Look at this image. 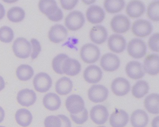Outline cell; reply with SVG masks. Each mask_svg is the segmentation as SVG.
Here are the masks:
<instances>
[{"label": "cell", "mask_w": 159, "mask_h": 127, "mask_svg": "<svg viewBox=\"0 0 159 127\" xmlns=\"http://www.w3.org/2000/svg\"><path fill=\"white\" fill-rule=\"evenodd\" d=\"M39 7L41 12L46 15L52 21L57 22L63 18V12L58 7L56 1H40Z\"/></svg>", "instance_id": "obj_1"}, {"label": "cell", "mask_w": 159, "mask_h": 127, "mask_svg": "<svg viewBox=\"0 0 159 127\" xmlns=\"http://www.w3.org/2000/svg\"><path fill=\"white\" fill-rule=\"evenodd\" d=\"M80 55L82 60L85 63L93 64L99 59L100 49L93 44H86L82 47Z\"/></svg>", "instance_id": "obj_2"}, {"label": "cell", "mask_w": 159, "mask_h": 127, "mask_svg": "<svg viewBox=\"0 0 159 127\" xmlns=\"http://www.w3.org/2000/svg\"><path fill=\"white\" fill-rule=\"evenodd\" d=\"M147 45L140 38L132 39L127 45V52L132 58L139 59L143 58L147 53Z\"/></svg>", "instance_id": "obj_3"}, {"label": "cell", "mask_w": 159, "mask_h": 127, "mask_svg": "<svg viewBox=\"0 0 159 127\" xmlns=\"http://www.w3.org/2000/svg\"><path fill=\"white\" fill-rule=\"evenodd\" d=\"M85 22V18L83 14L79 10L70 12L65 19L66 27L71 31L80 30L83 26Z\"/></svg>", "instance_id": "obj_4"}, {"label": "cell", "mask_w": 159, "mask_h": 127, "mask_svg": "<svg viewBox=\"0 0 159 127\" xmlns=\"http://www.w3.org/2000/svg\"><path fill=\"white\" fill-rule=\"evenodd\" d=\"M14 53L16 57L20 59H27L29 57L31 51L30 42L24 37L16 39L12 46Z\"/></svg>", "instance_id": "obj_5"}, {"label": "cell", "mask_w": 159, "mask_h": 127, "mask_svg": "<svg viewBox=\"0 0 159 127\" xmlns=\"http://www.w3.org/2000/svg\"><path fill=\"white\" fill-rule=\"evenodd\" d=\"M152 30V24L146 20H137L134 21L132 25V32L138 37H146L151 34Z\"/></svg>", "instance_id": "obj_6"}, {"label": "cell", "mask_w": 159, "mask_h": 127, "mask_svg": "<svg viewBox=\"0 0 159 127\" xmlns=\"http://www.w3.org/2000/svg\"><path fill=\"white\" fill-rule=\"evenodd\" d=\"M52 85L51 77L45 73L37 74L33 79V85L37 91L41 93L46 92L50 89Z\"/></svg>", "instance_id": "obj_7"}, {"label": "cell", "mask_w": 159, "mask_h": 127, "mask_svg": "<svg viewBox=\"0 0 159 127\" xmlns=\"http://www.w3.org/2000/svg\"><path fill=\"white\" fill-rule=\"evenodd\" d=\"M108 94V89L101 85H93L89 88L88 92L89 100L94 103L104 101L107 100Z\"/></svg>", "instance_id": "obj_8"}, {"label": "cell", "mask_w": 159, "mask_h": 127, "mask_svg": "<svg viewBox=\"0 0 159 127\" xmlns=\"http://www.w3.org/2000/svg\"><path fill=\"white\" fill-rule=\"evenodd\" d=\"M111 29L114 32L122 34L129 31L130 27V20L124 15H117L114 16L110 23Z\"/></svg>", "instance_id": "obj_9"}, {"label": "cell", "mask_w": 159, "mask_h": 127, "mask_svg": "<svg viewBox=\"0 0 159 127\" xmlns=\"http://www.w3.org/2000/svg\"><path fill=\"white\" fill-rule=\"evenodd\" d=\"M66 106L70 114L73 115L80 113L85 108L83 99L77 94H72L67 97L66 100Z\"/></svg>", "instance_id": "obj_10"}, {"label": "cell", "mask_w": 159, "mask_h": 127, "mask_svg": "<svg viewBox=\"0 0 159 127\" xmlns=\"http://www.w3.org/2000/svg\"><path fill=\"white\" fill-rule=\"evenodd\" d=\"M120 61L119 57L111 53H107L103 55L100 60V65L105 71L114 72L119 68Z\"/></svg>", "instance_id": "obj_11"}, {"label": "cell", "mask_w": 159, "mask_h": 127, "mask_svg": "<svg viewBox=\"0 0 159 127\" xmlns=\"http://www.w3.org/2000/svg\"><path fill=\"white\" fill-rule=\"evenodd\" d=\"M109 113L106 106L102 105L94 106L90 111V117L93 122L98 125L105 124L108 120Z\"/></svg>", "instance_id": "obj_12"}, {"label": "cell", "mask_w": 159, "mask_h": 127, "mask_svg": "<svg viewBox=\"0 0 159 127\" xmlns=\"http://www.w3.org/2000/svg\"><path fill=\"white\" fill-rule=\"evenodd\" d=\"M112 92L118 96H123L128 94L131 89V85L126 78L118 77L112 81L111 85Z\"/></svg>", "instance_id": "obj_13"}, {"label": "cell", "mask_w": 159, "mask_h": 127, "mask_svg": "<svg viewBox=\"0 0 159 127\" xmlns=\"http://www.w3.org/2000/svg\"><path fill=\"white\" fill-rule=\"evenodd\" d=\"M159 55L155 53L148 55L144 60L143 70L150 75L159 73Z\"/></svg>", "instance_id": "obj_14"}, {"label": "cell", "mask_w": 159, "mask_h": 127, "mask_svg": "<svg viewBox=\"0 0 159 127\" xmlns=\"http://www.w3.org/2000/svg\"><path fill=\"white\" fill-rule=\"evenodd\" d=\"M87 20L92 24L101 23L105 17V13L101 7L93 5L88 7L86 11Z\"/></svg>", "instance_id": "obj_15"}, {"label": "cell", "mask_w": 159, "mask_h": 127, "mask_svg": "<svg viewBox=\"0 0 159 127\" xmlns=\"http://www.w3.org/2000/svg\"><path fill=\"white\" fill-rule=\"evenodd\" d=\"M103 76V72L98 66L90 65L84 72L83 76L84 80L90 84H96L101 80Z\"/></svg>", "instance_id": "obj_16"}, {"label": "cell", "mask_w": 159, "mask_h": 127, "mask_svg": "<svg viewBox=\"0 0 159 127\" xmlns=\"http://www.w3.org/2000/svg\"><path fill=\"white\" fill-rule=\"evenodd\" d=\"M109 48L114 53L123 52L126 48V40L123 36L119 34L111 35L108 40Z\"/></svg>", "instance_id": "obj_17"}, {"label": "cell", "mask_w": 159, "mask_h": 127, "mask_svg": "<svg viewBox=\"0 0 159 127\" xmlns=\"http://www.w3.org/2000/svg\"><path fill=\"white\" fill-rule=\"evenodd\" d=\"M17 101L22 106L29 107L35 103L37 101V95L32 90L24 89L18 92Z\"/></svg>", "instance_id": "obj_18"}, {"label": "cell", "mask_w": 159, "mask_h": 127, "mask_svg": "<svg viewBox=\"0 0 159 127\" xmlns=\"http://www.w3.org/2000/svg\"><path fill=\"white\" fill-rule=\"evenodd\" d=\"M68 32L66 29L61 24H55L52 27L49 32V39L53 43L58 44L66 38Z\"/></svg>", "instance_id": "obj_19"}, {"label": "cell", "mask_w": 159, "mask_h": 127, "mask_svg": "<svg viewBox=\"0 0 159 127\" xmlns=\"http://www.w3.org/2000/svg\"><path fill=\"white\" fill-rule=\"evenodd\" d=\"M125 72L127 75L133 79H140L145 75L142 64L136 61L128 62L125 66Z\"/></svg>", "instance_id": "obj_20"}, {"label": "cell", "mask_w": 159, "mask_h": 127, "mask_svg": "<svg viewBox=\"0 0 159 127\" xmlns=\"http://www.w3.org/2000/svg\"><path fill=\"white\" fill-rule=\"evenodd\" d=\"M128 121V114L122 109H115L110 117V123L112 127H125Z\"/></svg>", "instance_id": "obj_21"}, {"label": "cell", "mask_w": 159, "mask_h": 127, "mask_svg": "<svg viewBox=\"0 0 159 127\" xmlns=\"http://www.w3.org/2000/svg\"><path fill=\"white\" fill-rule=\"evenodd\" d=\"M108 32L103 26L96 25L92 27L90 32V37L92 42L97 45L105 43L107 38Z\"/></svg>", "instance_id": "obj_22"}, {"label": "cell", "mask_w": 159, "mask_h": 127, "mask_svg": "<svg viewBox=\"0 0 159 127\" xmlns=\"http://www.w3.org/2000/svg\"><path fill=\"white\" fill-rule=\"evenodd\" d=\"M145 12V6L141 1H132L128 2L126 12L128 16L133 18L139 17Z\"/></svg>", "instance_id": "obj_23"}, {"label": "cell", "mask_w": 159, "mask_h": 127, "mask_svg": "<svg viewBox=\"0 0 159 127\" xmlns=\"http://www.w3.org/2000/svg\"><path fill=\"white\" fill-rule=\"evenodd\" d=\"M81 65L77 60L69 57L66 59L62 66L64 74L70 76H75L80 72Z\"/></svg>", "instance_id": "obj_24"}, {"label": "cell", "mask_w": 159, "mask_h": 127, "mask_svg": "<svg viewBox=\"0 0 159 127\" xmlns=\"http://www.w3.org/2000/svg\"><path fill=\"white\" fill-rule=\"evenodd\" d=\"M148 121V116L144 110L137 109L132 113L131 122L133 127H146Z\"/></svg>", "instance_id": "obj_25"}, {"label": "cell", "mask_w": 159, "mask_h": 127, "mask_svg": "<svg viewBox=\"0 0 159 127\" xmlns=\"http://www.w3.org/2000/svg\"><path fill=\"white\" fill-rule=\"evenodd\" d=\"M43 102L44 107L48 110L52 111L58 110L61 105L60 97L57 94L52 92L45 94L43 97Z\"/></svg>", "instance_id": "obj_26"}, {"label": "cell", "mask_w": 159, "mask_h": 127, "mask_svg": "<svg viewBox=\"0 0 159 127\" xmlns=\"http://www.w3.org/2000/svg\"><path fill=\"white\" fill-rule=\"evenodd\" d=\"M15 119L17 124L23 127H27L31 124L33 120V116L31 112L26 109H18L15 114Z\"/></svg>", "instance_id": "obj_27"}, {"label": "cell", "mask_w": 159, "mask_h": 127, "mask_svg": "<svg viewBox=\"0 0 159 127\" xmlns=\"http://www.w3.org/2000/svg\"><path fill=\"white\" fill-rule=\"evenodd\" d=\"M73 88V83L70 78L63 77L56 83L55 90L59 95H66L71 92Z\"/></svg>", "instance_id": "obj_28"}, {"label": "cell", "mask_w": 159, "mask_h": 127, "mask_svg": "<svg viewBox=\"0 0 159 127\" xmlns=\"http://www.w3.org/2000/svg\"><path fill=\"white\" fill-rule=\"evenodd\" d=\"M144 106L151 114H159V95L158 93H152L146 97L144 100Z\"/></svg>", "instance_id": "obj_29"}, {"label": "cell", "mask_w": 159, "mask_h": 127, "mask_svg": "<svg viewBox=\"0 0 159 127\" xmlns=\"http://www.w3.org/2000/svg\"><path fill=\"white\" fill-rule=\"evenodd\" d=\"M149 90V86L147 81L143 80H139L133 86L132 94L135 98L140 99L148 93Z\"/></svg>", "instance_id": "obj_30"}, {"label": "cell", "mask_w": 159, "mask_h": 127, "mask_svg": "<svg viewBox=\"0 0 159 127\" xmlns=\"http://www.w3.org/2000/svg\"><path fill=\"white\" fill-rule=\"evenodd\" d=\"M104 7L109 13H119L125 6V2L122 0H107L104 3Z\"/></svg>", "instance_id": "obj_31"}, {"label": "cell", "mask_w": 159, "mask_h": 127, "mask_svg": "<svg viewBox=\"0 0 159 127\" xmlns=\"http://www.w3.org/2000/svg\"><path fill=\"white\" fill-rule=\"evenodd\" d=\"M34 73L33 68L28 64H21L16 69V76L21 81L30 80L32 78Z\"/></svg>", "instance_id": "obj_32"}, {"label": "cell", "mask_w": 159, "mask_h": 127, "mask_svg": "<svg viewBox=\"0 0 159 127\" xmlns=\"http://www.w3.org/2000/svg\"><path fill=\"white\" fill-rule=\"evenodd\" d=\"M25 13L22 7H14L9 9L7 13V17L10 21L18 22L22 21L25 18Z\"/></svg>", "instance_id": "obj_33"}, {"label": "cell", "mask_w": 159, "mask_h": 127, "mask_svg": "<svg viewBox=\"0 0 159 127\" xmlns=\"http://www.w3.org/2000/svg\"><path fill=\"white\" fill-rule=\"evenodd\" d=\"M68 58V56L66 54L61 53L54 58L52 60V65L53 69L57 73L59 74H64L62 70V66L65 60Z\"/></svg>", "instance_id": "obj_34"}, {"label": "cell", "mask_w": 159, "mask_h": 127, "mask_svg": "<svg viewBox=\"0 0 159 127\" xmlns=\"http://www.w3.org/2000/svg\"><path fill=\"white\" fill-rule=\"evenodd\" d=\"M159 2L154 1L149 4L147 10V15L153 21H159Z\"/></svg>", "instance_id": "obj_35"}, {"label": "cell", "mask_w": 159, "mask_h": 127, "mask_svg": "<svg viewBox=\"0 0 159 127\" xmlns=\"http://www.w3.org/2000/svg\"><path fill=\"white\" fill-rule=\"evenodd\" d=\"M14 34L11 28L7 26L0 28V41L5 43L11 42L14 38Z\"/></svg>", "instance_id": "obj_36"}, {"label": "cell", "mask_w": 159, "mask_h": 127, "mask_svg": "<svg viewBox=\"0 0 159 127\" xmlns=\"http://www.w3.org/2000/svg\"><path fill=\"white\" fill-rule=\"evenodd\" d=\"M71 119L77 124H83L87 121L88 119V112L84 108L83 111L76 115L70 114Z\"/></svg>", "instance_id": "obj_37"}, {"label": "cell", "mask_w": 159, "mask_h": 127, "mask_svg": "<svg viewBox=\"0 0 159 127\" xmlns=\"http://www.w3.org/2000/svg\"><path fill=\"white\" fill-rule=\"evenodd\" d=\"M62 122L58 116L50 115L44 120L45 127H61Z\"/></svg>", "instance_id": "obj_38"}, {"label": "cell", "mask_w": 159, "mask_h": 127, "mask_svg": "<svg viewBox=\"0 0 159 127\" xmlns=\"http://www.w3.org/2000/svg\"><path fill=\"white\" fill-rule=\"evenodd\" d=\"M159 33L153 34L150 37L148 42L149 47L154 52L159 51Z\"/></svg>", "instance_id": "obj_39"}, {"label": "cell", "mask_w": 159, "mask_h": 127, "mask_svg": "<svg viewBox=\"0 0 159 127\" xmlns=\"http://www.w3.org/2000/svg\"><path fill=\"white\" fill-rule=\"evenodd\" d=\"M31 46L32 47V52L31 57L32 59H35L39 56L41 51V46L39 42L37 39L33 38L31 40Z\"/></svg>", "instance_id": "obj_40"}, {"label": "cell", "mask_w": 159, "mask_h": 127, "mask_svg": "<svg viewBox=\"0 0 159 127\" xmlns=\"http://www.w3.org/2000/svg\"><path fill=\"white\" fill-rule=\"evenodd\" d=\"M61 6L64 9L71 10L73 9L78 3V1H60Z\"/></svg>", "instance_id": "obj_41"}, {"label": "cell", "mask_w": 159, "mask_h": 127, "mask_svg": "<svg viewBox=\"0 0 159 127\" xmlns=\"http://www.w3.org/2000/svg\"><path fill=\"white\" fill-rule=\"evenodd\" d=\"M57 116L61 119L62 122L61 127H71V121L66 116L63 115H58Z\"/></svg>", "instance_id": "obj_42"}, {"label": "cell", "mask_w": 159, "mask_h": 127, "mask_svg": "<svg viewBox=\"0 0 159 127\" xmlns=\"http://www.w3.org/2000/svg\"><path fill=\"white\" fill-rule=\"evenodd\" d=\"M5 15V9L3 5L0 3V20L2 19Z\"/></svg>", "instance_id": "obj_43"}, {"label": "cell", "mask_w": 159, "mask_h": 127, "mask_svg": "<svg viewBox=\"0 0 159 127\" xmlns=\"http://www.w3.org/2000/svg\"><path fill=\"white\" fill-rule=\"evenodd\" d=\"M5 117V111L2 107L0 106V123L3 121Z\"/></svg>", "instance_id": "obj_44"}, {"label": "cell", "mask_w": 159, "mask_h": 127, "mask_svg": "<svg viewBox=\"0 0 159 127\" xmlns=\"http://www.w3.org/2000/svg\"><path fill=\"white\" fill-rule=\"evenodd\" d=\"M152 127H159V116L153 119L152 123Z\"/></svg>", "instance_id": "obj_45"}, {"label": "cell", "mask_w": 159, "mask_h": 127, "mask_svg": "<svg viewBox=\"0 0 159 127\" xmlns=\"http://www.w3.org/2000/svg\"><path fill=\"white\" fill-rule=\"evenodd\" d=\"M5 87V83L3 78L0 75V91H2Z\"/></svg>", "instance_id": "obj_46"}, {"label": "cell", "mask_w": 159, "mask_h": 127, "mask_svg": "<svg viewBox=\"0 0 159 127\" xmlns=\"http://www.w3.org/2000/svg\"><path fill=\"white\" fill-rule=\"evenodd\" d=\"M83 2L84 3L86 4L87 5L91 4L95 2V1H83Z\"/></svg>", "instance_id": "obj_47"}, {"label": "cell", "mask_w": 159, "mask_h": 127, "mask_svg": "<svg viewBox=\"0 0 159 127\" xmlns=\"http://www.w3.org/2000/svg\"><path fill=\"white\" fill-rule=\"evenodd\" d=\"M105 127V126H99V127Z\"/></svg>", "instance_id": "obj_48"}, {"label": "cell", "mask_w": 159, "mask_h": 127, "mask_svg": "<svg viewBox=\"0 0 159 127\" xmlns=\"http://www.w3.org/2000/svg\"><path fill=\"white\" fill-rule=\"evenodd\" d=\"M0 127H5L4 126H0Z\"/></svg>", "instance_id": "obj_49"}, {"label": "cell", "mask_w": 159, "mask_h": 127, "mask_svg": "<svg viewBox=\"0 0 159 127\" xmlns=\"http://www.w3.org/2000/svg\"></svg>", "instance_id": "obj_50"}]
</instances>
